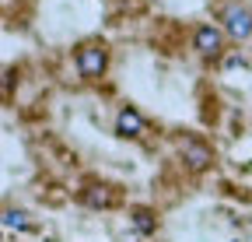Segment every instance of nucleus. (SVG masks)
<instances>
[{
  "mask_svg": "<svg viewBox=\"0 0 252 242\" xmlns=\"http://www.w3.org/2000/svg\"><path fill=\"white\" fill-rule=\"evenodd\" d=\"M105 67H109V53L102 42H88L77 49V70L84 81H98L105 74Z\"/></svg>",
  "mask_w": 252,
  "mask_h": 242,
  "instance_id": "f257e3e1",
  "label": "nucleus"
},
{
  "mask_svg": "<svg viewBox=\"0 0 252 242\" xmlns=\"http://www.w3.org/2000/svg\"><path fill=\"white\" fill-rule=\"evenodd\" d=\"M220 21H224V35H231L235 42H242V39L252 35V11H249L245 4H231V7H224Z\"/></svg>",
  "mask_w": 252,
  "mask_h": 242,
  "instance_id": "f03ea898",
  "label": "nucleus"
},
{
  "mask_svg": "<svg viewBox=\"0 0 252 242\" xmlns=\"http://www.w3.org/2000/svg\"><path fill=\"white\" fill-rule=\"evenodd\" d=\"M179 151H182L186 165L193 169V172H203V169L214 162V151H210L200 137H186V140H179Z\"/></svg>",
  "mask_w": 252,
  "mask_h": 242,
  "instance_id": "7ed1b4c3",
  "label": "nucleus"
},
{
  "mask_svg": "<svg viewBox=\"0 0 252 242\" xmlns=\"http://www.w3.org/2000/svg\"><path fill=\"white\" fill-rule=\"evenodd\" d=\"M193 46L200 56H217L220 49H224V28L217 25H200L196 35H193Z\"/></svg>",
  "mask_w": 252,
  "mask_h": 242,
  "instance_id": "20e7f679",
  "label": "nucleus"
},
{
  "mask_svg": "<svg viewBox=\"0 0 252 242\" xmlns=\"http://www.w3.org/2000/svg\"><path fill=\"white\" fill-rule=\"evenodd\" d=\"M116 134L119 137H140L144 134V116L137 109H123L116 116Z\"/></svg>",
  "mask_w": 252,
  "mask_h": 242,
  "instance_id": "39448f33",
  "label": "nucleus"
},
{
  "mask_svg": "<svg viewBox=\"0 0 252 242\" xmlns=\"http://www.w3.org/2000/svg\"><path fill=\"white\" fill-rule=\"evenodd\" d=\"M84 204H91V207H112V204H116V193H112L109 186H91V190L84 193Z\"/></svg>",
  "mask_w": 252,
  "mask_h": 242,
  "instance_id": "423d86ee",
  "label": "nucleus"
},
{
  "mask_svg": "<svg viewBox=\"0 0 252 242\" xmlns=\"http://www.w3.org/2000/svg\"><path fill=\"white\" fill-rule=\"evenodd\" d=\"M133 228H137L140 235H151V232H154V214H151V210H144V207H137V210H133Z\"/></svg>",
  "mask_w": 252,
  "mask_h": 242,
  "instance_id": "0eeeda50",
  "label": "nucleus"
},
{
  "mask_svg": "<svg viewBox=\"0 0 252 242\" xmlns=\"http://www.w3.org/2000/svg\"><path fill=\"white\" fill-rule=\"evenodd\" d=\"M4 225H11V228H28L32 221H28L25 210H4Z\"/></svg>",
  "mask_w": 252,
  "mask_h": 242,
  "instance_id": "6e6552de",
  "label": "nucleus"
}]
</instances>
